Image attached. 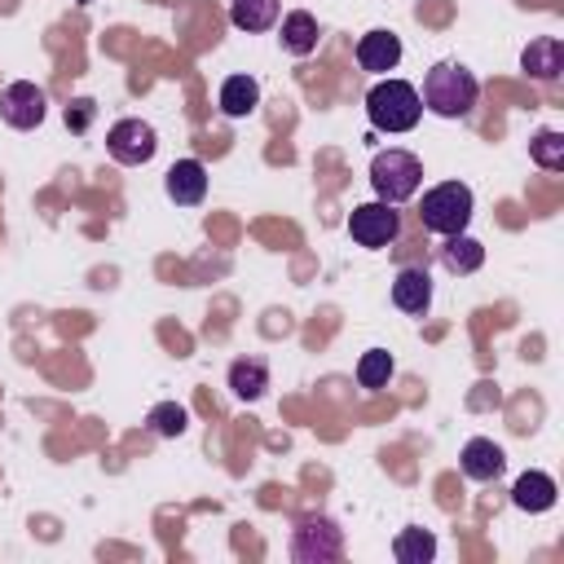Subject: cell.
Wrapping results in <instances>:
<instances>
[{
  "instance_id": "13",
  "label": "cell",
  "mask_w": 564,
  "mask_h": 564,
  "mask_svg": "<svg viewBox=\"0 0 564 564\" xmlns=\"http://www.w3.org/2000/svg\"><path fill=\"white\" fill-rule=\"evenodd\" d=\"M520 70L533 75V79H560L564 75V40L555 35H542V40H529V48L520 53Z\"/></svg>"
},
{
  "instance_id": "15",
  "label": "cell",
  "mask_w": 564,
  "mask_h": 564,
  "mask_svg": "<svg viewBox=\"0 0 564 564\" xmlns=\"http://www.w3.org/2000/svg\"><path fill=\"white\" fill-rule=\"evenodd\" d=\"M282 48L291 57H308L317 48V18L308 9H291L282 18Z\"/></svg>"
},
{
  "instance_id": "19",
  "label": "cell",
  "mask_w": 564,
  "mask_h": 564,
  "mask_svg": "<svg viewBox=\"0 0 564 564\" xmlns=\"http://www.w3.org/2000/svg\"><path fill=\"white\" fill-rule=\"evenodd\" d=\"M229 22L238 31H269L278 22V0H229Z\"/></svg>"
},
{
  "instance_id": "24",
  "label": "cell",
  "mask_w": 564,
  "mask_h": 564,
  "mask_svg": "<svg viewBox=\"0 0 564 564\" xmlns=\"http://www.w3.org/2000/svg\"><path fill=\"white\" fill-rule=\"evenodd\" d=\"M93 115H97V106H93L88 97H79V101L66 106V128H70V132H84V128L93 123Z\"/></svg>"
},
{
  "instance_id": "7",
  "label": "cell",
  "mask_w": 564,
  "mask_h": 564,
  "mask_svg": "<svg viewBox=\"0 0 564 564\" xmlns=\"http://www.w3.org/2000/svg\"><path fill=\"white\" fill-rule=\"evenodd\" d=\"M106 150H110L115 163H123V167H141V163L154 159V150H159V132H154L145 119H119V123L106 132Z\"/></svg>"
},
{
  "instance_id": "16",
  "label": "cell",
  "mask_w": 564,
  "mask_h": 564,
  "mask_svg": "<svg viewBox=\"0 0 564 564\" xmlns=\"http://www.w3.org/2000/svg\"><path fill=\"white\" fill-rule=\"evenodd\" d=\"M229 388H234L238 401H260L264 388H269V366L260 357H238L229 366Z\"/></svg>"
},
{
  "instance_id": "23",
  "label": "cell",
  "mask_w": 564,
  "mask_h": 564,
  "mask_svg": "<svg viewBox=\"0 0 564 564\" xmlns=\"http://www.w3.org/2000/svg\"><path fill=\"white\" fill-rule=\"evenodd\" d=\"M529 154H533V163H538V167L560 172V167H564V132H555V128L538 132V137L529 141Z\"/></svg>"
},
{
  "instance_id": "25",
  "label": "cell",
  "mask_w": 564,
  "mask_h": 564,
  "mask_svg": "<svg viewBox=\"0 0 564 564\" xmlns=\"http://www.w3.org/2000/svg\"><path fill=\"white\" fill-rule=\"evenodd\" d=\"M79 4H88V0H79Z\"/></svg>"
},
{
  "instance_id": "8",
  "label": "cell",
  "mask_w": 564,
  "mask_h": 564,
  "mask_svg": "<svg viewBox=\"0 0 564 564\" xmlns=\"http://www.w3.org/2000/svg\"><path fill=\"white\" fill-rule=\"evenodd\" d=\"M44 115H48V97H44V88H35L31 79H13V84H4V93H0V119H4L9 128L31 132V128L44 123Z\"/></svg>"
},
{
  "instance_id": "10",
  "label": "cell",
  "mask_w": 564,
  "mask_h": 564,
  "mask_svg": "<svg viewBox=\"0 0 564 564\" xmlns=\"http://www.w3.org/2000/svg\"><path fill=\"white\" fill-rule=\"evenodd\" d=\"M163 189H167V198H172L176 207H198L203 194H207V167H203L198 159H176V163L167 167Z\"/></svg>"
},
{
  "instance_id": "22",
  "label": "cell",
  "mask_w": 564,
  "mask_h": 564,
  "mask_svg": "<svg viewBox=\"0 0 564 564\" xmlns=\"http://www.w3.org/2000/svg\"><path fill=\"white\" fill-rule=\"evenodd\" d=\"M392 366H397V361H392V352H388V348H366V352H361V361H357V383H361V388H370V392H375V388H388Z\"/></svg>"
},
{
  "instance_id": "20",
  "label": "cell",
  "mask_w": 564,
  "mask_h": 564,
  "mask_svg": "<svg viewBox=\"0 0 564 564\" xmlns=\"http://www.w3.org/2000/svg\"><path fill=\"white\" fill-rule=\"evenodd\" d=\"M392 555H397V564H427V560L436 555L432 529H401V533L392 538Z\"/></svg>"
},
{
  "instance_id": "17",
  "label": "cell",
  "mask_w": 564,
  "mask_h": 564,
  "mask_svg": "<svg viewBox=\"0 0 564 564\" xmlns=\"http://www.w3.org/2000/svg\"><path fill=\"white\" fill-rule=\"evenodd\" d=\"M256 106H260V84H256L251 75H229V79L220 84V110H225L229 119H247Z\"/></svg>"
},
{
  "instance_id": "6",
  "label": "cell",
  "mask_w": 564,
  "mask_h": 564,
  "mask_svg": "<svg viewBox=\"0 0 564 564\" xmlns=\"http://www.w3.org/2000/svg\"><path fill=\"white\" fill-rule=\"evenodd\" d=\"M348 234H352V242L357 247H370V251H379V247H388L397 234H401V212L392 207V203H361V207H352V216H348Z\"/></svg>"
},
{
  "instance_id": "12",
  "label": "cell",
  "mask_w": 564,
  "mask_h": 564,
  "mask_svg": "<svg viewBox=\"0 0 564 564\" xmlns=\"http://www.w3.org/2000/svg\"><path fill=\"white\" fill-rule=\"evenodd\" d=\"M458 467H463L467 480H498L502 467H507V454H502V445H494L489 436H471V441L463 445V454H458Z\"/></svg>"
},
{
  "instance_id": "2",
  "label": "cell",
  "mask_w": 564,
  "mask_h": 564,
  "mask_svg": "<svg viewBox=\"0 0 564 564\" xmlns=\"http://www.w3.org/2000/svg\"><path fill=\"white\" fill-rule=\"evenodd\" d=\"M366 115L379 132H410L423 115V101H419V88L405 84V79H379L370 93H366Z\"/></svg>"
},
{
  "instance_id": "9",
  "label": "cell",
  "mask_w": 564,
  "mask_h": 564,
  "mask_svg": "<svg viewBox=\"0 0 564 564\" xmlns=\"http://www.w3.org/2000/svg\"><path fill=\"white\" fill-rule=\"evenodd\" d=\"M401 62V35L379 26V31H366L357 40V66L370 70V75H383V70H397Z\"/></svg>"
},
{
  "instance_id": "21",
  "label": "cell",
  "mask_w": 564,
  "mask_h": 564,
  "mask_svg": "<svg viewBox=\"0 0 564 564\" xmlns=\"http://www.w3.org/2000/svg\"><path fill=\"white\" fill-rule=\"evenodd\" d=\"M145 423H150V432H154V436L176 441V436H185V427H189V410H185V405H176V401H159V405L145 414Z\"/></svg>"
},
{
  "instance_id": "1",
  "label": "cell",
  "mask_w": 564,
  "mask_h": 564,
  "mask_svg": "<svg viewBox=\"0 0 564 564\" xmlns=\"http://www.w3.org/2000/svg\"><path fill=\"white\" fill-rule=\"evenodd\" d=\"M476 93H480V84H476V75H471L463 62H436V66L423 75L419 101H423L432 115H441V119H463V115H471Z\"/></svg>"
},
{
  "instance_id": "18",
  "label": "cell",
  "mask_w": 564,
  "mask_h": 564,
  "mask_svg": "<svg viewBox=\"0 0 564 564\" xmlns=\"http://www.w3.org/2000/svg\"><path fill=\"white\" fill-rule=\"evenodd\" d=\"M441 264L449 269V273H476L480 264H485V247L476 242V238H467V234H449L445 238V247H441Z\"/></svg>"
},
{
  "instance_id": "5",
  "label": "cell",
  "mask_w": 564,
  "mask_h": 564,
  "mask_svg": "<svg viewBox=\"0 0 564 564\" xmlns=\"http://www.w3.org/2000/svg\"><path fill=\"white\" fill-rule=\"evenodd\" d=\"M344 555V529L330 516H304L291 529V560L295 564H330Z\"/></svg>"
},
{
  "instance_id": "3",
  "label": "cell",
  "mask_w": 564,
  "mask_h": 564,
  "mask_svg": "<svg viewBox=\"0 0 564 564\" xmlns=\"http://www.w3.org/2000/svg\"><path fill=\"white\" fill-rule=\"evenodd\" d=\"M370 185H375L379 203H392V207L405 203V198H414L419 185H423L419 154H410V150H379L370 159Z\"/></svg>"
},
{
  "instance_id": "4",
  "label": "cell",
  "mask_w": 564,
  "mask_h": 564,
  "mask_svg": "<svg viewBox=\"0 0 564 564\" xmlns=\"http://www.w3.org/2000/svg\"><path fill=\"white\" fill-rule=\"evenodd\" d=\"M419 220H423V229H432V234H441V238L463 234L467 220H471V189H467L463 181H441V185H432V189L423 194V203H419Z\"/></svg>"
},
{
  "instance_id": "14",
  "label": "cell",
  "mask_w": 564,
  "mask_h": 564,
  "mask_svg": "<svg viewBox=\"0 0 564 564\" xmlns=\"http://www.w3.org/2000/svg\"><path fill=\"white\" fill-rule=\"evenodd\" d=\"M555 480L546 476V471H524V476H516V485H511V502L520 507V511H529V516H538V511H551L555 507Z\"/></svg>"
},
{
  "instance_id": "11",
  "label": "cell",
  "mask_w": 564,
  "mask_h": 564,
  "mask_svg": "<svg viewBox=\"0 0 564 564\" xmlns=\"http://www.w3.org/2000/svg\"><path fill=\"white\" fill-rule=\"evenodd\" d=\"M392 304H397L401 313H414V317L432 308V278H427L423 264H405V269L392 278Z\"/></svg>"
}]
</instances>
